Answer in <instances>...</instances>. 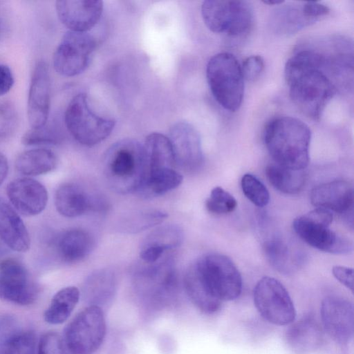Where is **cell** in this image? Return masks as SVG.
Wrapping results in <instances>:
<instances>
[{
  "label": "cell",
  "instance_id": "obj_1",
  "mask_svg": "<svg viewBox=\"0 0 354 354\" xmlns=\"http://www.w3.org/2000/svg\"><path fill=\"white\" fill-rule=\"evenodd\" d=\"M284 75L295 105L307 117L319 120L337 92V80L344 77L339 52L301 49L288 59Z\"/></svg>",
  "mask_w": 354,
  "mask_h": 354
},
{
  "label": "cell",
  "instance_id": "obj_2",
  "mask_svg": "<svg viewBox=\"0 0 354 354\" xmlns=\"http://www.w3.org/2000/svg\"><path fill=\"white\" fill-rule=\"evenodd\" d=\"M184 287L192 304L207 315L217 312L223 301L237 299L242 278L232 261L219 253L198 259L186 271Z\"/></svg>",
  "mask_w": 354,
  "mask_h": 354
},
{
  "label": "cell",
  "instance_id": "obj_3",
  "mask_svg": "<svg viewBox=\"0 0 354 354\" xmlns=\"http://www.w3.org/2000/svg\"><path fill=\"white\" fill-rule=\"evenodd\" d=\"M310 140L309 127L290 116L272 119L263 131L265 145L274 163L295 170L308 166Z\"/></svg>",
  "mask_w": 354,
  "mask_h": 354
},
{
  "label": "cell",
  "instance_id": "obj_4",
  "mask_svg": "<svg viewBox=\"0 0 354 354\" xmlns=\"http://www.w3.org/2000/svg\"><path fill=\"white\" fill-rule=\"evenodd\" d=\"M104 174L109 186L120 194L138 192L145 172L144 147L133 139L114 143L104 158Z\"/></svg>",
  "mask_w": 354,
  "mask_h": 354
},
{
  "label": "cell",
  "instance_id": "obj_5",
  "mask_svg": "<svg viewBox=\"0 0 354 354\" xmlns=\"http://www.w3.org/2000/svg\"><path fill=\"white\" fill-rule=\"evenodd\" d=\"M206 77L216 102L225 110L236 111L244 95V77L241 66L230 53H220L208 62Z\"/></svg>",
  "mask_w": 354,
  "mask_h": 354
},
{
  "label": "cell",
  "instance_id": "obj_6",
  "mask_svg": "<svg viewBox=\"0 0 354 354\" xmlns=\"http://www.w3.org/2000/svg\"><path fill=\"white\" fill-rule=\"evenodd\" d=\"M142 266L133 276V286L145 306L162 309L171 304L177 294L176 270L168 261Z\"/></svg>",
  "mask_w": 354,
  "mask_h": 354
},
{
  "label": "cell",
  "instance_id": "obj_7",
  "mask_svg": "<svg viewBox=\"0 0 354 354\" xmlns=\"http://www.w3.org/2000/svg\"><path fill=\"white\" fill-rule=\"evenodd\" d=\"M333 214L322 208L296 218L292 227L297 235L310 246L325 252L344 254L353 250V243L330 227Z\"/></svg>",
  "mask_w": 354,
  "mask_h": 354
},
{
  "label": "cell",
  "instance_id": "obj_8",
  "mask_svg": "<svg viewBox=\"0 0 354 354\" xmlns=\"http://www.w3.org/2000/svg\"><path fill=\"white\" fill-rule=\"evenodd\" d=\"M64 122L71 136L79 143L94 146L111 133L115 121L97 115L90 107L85 93H78L68 103Z\"/></svg>",
  "mask_w": 354,
  "mask_h": 354
},
{
  "label": "cell",
  "instance_id": "obj_9",
  "mask_svg": "<svg viewBox=\"0 0 354 354\" xmlns=\"http://www.w3.org/2000/svg\"><path fill=\"white\" fill-rule=\"evenodd\" d=\"M201 15L209 30L230 37L244 35L253 24V10L245 1L207 0L202 3Z\"/></svg>",
  "mask_w": 354,
  "mask_h": 354
},
{
  "label": "cell",
  "instance_id": "obj_10",
  "mask_svg": "<svg viewBox=\"0 0 354 354\" xmlns=\"http://www.w3.org/2000/svg\"><path fill=\"white\" fill-rule=\"evenodd\" d=\"M106 335V320L102 308L88 306L66 326L64 343L71 354H93Z\"/></svg>",
  "mask_w": 354,
  "mask_h": 354
},
{
  "label": "cell",
  "instance_id": "obj_11",
  "mask_svg": "<svg viewBox=\"0 0 354 354\" xmlns=\"http://www.w3.org/2000/svg\"><path fill=\"white\" fill-rule=\"evenodd\" d=\"M253 299L259 314L271 324L285 326L295 319L296 312L288 292L273 277H263L259 280L254 288Z\"/></svg>",
  "mask_w": 354,
  "mask_h": 354
},
{
  "label": "cell",
  "instance_id": "obj_12",
  "mask_svg": "<svg viewBox=\"0 0 354 354\" xmlns=\"http://www.w3.org/2000/svg\"><path fill=\"white\" fill-rule=\"evenodd\" d=\"M95 47V39L87 32L67 31L53 54L54 69L64 77L81 74L88 66Z\"/></svg>",
  "mask_w": 354,
  "mask_h": 354
},
{
  "label": "cell",
  "instance_id": "obj_13",
  "mask_svg": "<svg viewBox=\"0 0 354 354\" xmlns=\"http://www.w3.org/2000/svg\"><path fill=\"white\" fill-rule=\"evenodd\" d=\"M37 286L26 267L18 260L0 262V299L15 304L28 306L37 299Z\"/></svg>",
  "mask_w": 354,
  "mask_h": 354
},
{
  "label": "cell",
  "instance_id": "obj_14",
  "mask_svg": "<svg viewBox=\"0 0 354 354\" xmlns=\"http://www.w3.org/2000/svg\"><path fill=\"white\" fill-rule=\"evenodd\" d=\"M324 328L337 343L346 344L353 338L354 308L348 300L337 296L326 297L321 305Z\"/></svg>",
  "mask_w": 354,
  "mask_h": 354
},
{
  "label": "cell",
  "instance_id": "obj_15",
  "mask_svg": "<svg viewBox=\"0 0 354 354\" xmlns=\"http://www.w3.org/2000/svg\"><path fill=\"white\" fill-rule=\"evenodd\" d=\"M174 152L176 165L192 171L203 163L201 139L198 131L189 123L178 122L174 124L168 137Z\"/></svg>",
  "mask_w": 354,
  "mask_h": 354
},
{
  "label": "cell",
  "instance_id": "obj_16",
  "mask_svg": "<svg viewBox=\"0 0 354 354\" xmlns=\"http://www.w3.org/2000/svg\"><path fill=\"white\" fill-rule=\"evenodd\" d=\"M50 104V80L46 62L35 64L28 91L27 113L32 129L44 126L49 117Z\"/></svg>",
  "mask_w": 354,
  "mask_h": 354
},
{
  "label": "cell",
  "instance_id": "obj_17",
  "mask_svg": "<svg viewBox=\"0 0 354 354\" xmlns=\"http://www.w3.org/2000/svg\"><path fill=\"white\" fill-rule=\"evenodd\" d=\"M60 21L71 31L86 32L100 20L103 2L92 0H59L55 3Z\"/></svg>",
  "mask_w": 354,
  "mask_h": 354
},
{
  "label": "cell",
  "instance_id": "obj_18",
  "mask_svg": "<svg viewBox=\"0 0 354 354\" xmlns=\"http://www.w3.org/2000/svg\"><path fill=\"white\" fill-rule=\"evenodd\" d=\"M6 194L15 208L26 216L40 214L48 202L46 187L30 178H19L10 182Z\"/></svg>",
  "mask_w": 354,
  "mask_h": 354
},
{
  "label": "cell",
  "instance_id": "obj_19",
  "mask_svg": "<svg viewBox=\"0 0 354 354\" xmlns=\"http://www.w3.org/2000/svg\"><path fill=\"white\" fill-rule=\"evenodd\" d=\"M310 198L316 208L341 214L353 211V186L344 180H335L317 185L311 190Z\"/></svg>",
  "mask_w": 354,
  "mask_h": 354
},
{
  "label": "cell",
  "instance_id": "obj_20",
  "mask_svg": "<svg viewBox=\"0 0 354 354\" xmlns=\"http://www.w3.org/2000/svg\"><path fill=\"white\" fill-rule=\"evenodd\" d=\"M55 205L57 212L68 218L82 216L89 211L104 208L105 204L88 194L81 186L71 183L60 185L55 192Z\"/></svg>",
  "mask_w": 354,
  "mask_h": 354
},
{
  "label": "cell",
  "instance_id": "obj_21",
  "mask_svg": "<svg viewBox=\"0 0 354 354\" xmlns=\"http://www.w3.org/2000/svg\"><path fill=\"white\" fill-rule=\"evenodd\" d=\"M285 338L288 347L295 354H310L320 348L324 333L314 317L307 315L288 328Z\"/></svg>",
  "mask_w": 354,
  "mask_h": 354
},
{
  "label": "cell",
  "instance_id": "obj_22",
  "mask_svg": "<svg viewBox=\"0 0 354 354\" xmlns=\"http://www.w3.org/2000/svg\"><path fill=\"white\" fill-rule=\"evenodd\" d=\"M0 237L10 249L26 252L30 246L28 230L19 215L3 198L0 197Z\"/></svg>",
  "mask_w": 354,
  "mask_h": 354
},
{
  "label": "cell",
  "instance_id": "obj_23",
  "mask_svg": "<svg viewBox=\"0 0 354 354\" xmlns=\"http://www.w3.org/2000/svg\"><path fill=\"white\" fill-rule=\"evenodd\" d=\"M145 158V175L174 169V155L168 137L159 133L149 134L143 145Z\"/></svg>",
  "mask_w": 354,
  "mask_h": 354
},
{
  "label": "cell",
  "instance_id": "obj_24",
  "mask_svg": "<svg viewBox=\"0 0 354 354\" xmlns=\"http://www.w3.org/2000/svg\"><path fill=\"white\" fill-rule=\"evenodd\" d=\"M0 354H37L35 333L19 329L10 318L3 320L0 324Z\"/></svg>",
  "mask_w": 354,
  "mask_h": 354
},
{
  "label": "cell",
  "instance_id": "obj_25",
  "mask_svg": "<svg viewBox=\"0 0 354 354\" xmlns=\"http://www.w3.org/2000/svg\"><path fill=\"white\" fill-rule=\"evenodd\" d=\"M93 247L92 236L81 229H71L62 232L55 242L59 257L66 263L82 260L90 254Z\"/></svg>",
  "mask_w": 354,
  "mask_h": 354
},
{
  "label": "cell",
  "instance_id": "obj_26",
  "mask_svg": "<svg viewBox=\"0 0 354 354\" xmlns=\"http://www.w3.org/2000/svg\"><path fill=\"white\" fill-rule=\"evenodd\" d=\"M115 292L114 274L109 270H102L93 273L86 279L83 288V299L88 306L102 308L112 301Z\"/></svg>",
  "mask_w": 354,
  "mask_h": 354
},
{
  "label": "cell",
  "instance_id": "obj_27",
  "mask_svg": "<svg viewBox=\"0 0 354 354\" xmlns=\"http://www.w3.org/2000/svg\"><path fill=\"white\" fill-rule=\"evenodd\" d=\"M290 246L286 240L278 235L272 236L263 244L264 252L269 262L283 274L292 273L299 267V254Z\"/></svg>",
  "mask_w": 354,
  "mask_h": 354
},
{
  "label": "cell",
  "instance_id": "obj_28",
  "mask_svg": "<svg viewBox=\"0 0 354 354\" xmlns=\"http://www.w3.org/2000/svg\"><path fill=\"white\" fill-rule=\"evenodd\" d=\"M57 164V157L50 149H32L20 153L15 163L18 172L26 176H38L53 170Z\"/></svg>",
  "mask_w": 354,
  "mask_h": 354
},
{
  "label": "cell",
  "instance_id": "obj_29",
  "mask_svg": "<svg viewBox=\"0 0 354 354\" xmlns=\"http://www.w3.org/2000/svg\"><path fill=\"white\" fill-rule=\"evenodd\" d=\"M266 176L273 187L286 194L300 192L307 179V174L304 169L295 170L276 163L266 167Z\"/></svg>",
  "mask_w": 354,
  "mask_h": 354
},
{
  "label": "cell",
  "instance_id": "obj_30",
  "mask_svg": "<svg viewBox=\"0 0 354 354\" xmlns=\"http://www.w3.org/2000/svg\"><path fill=\"white\" fill-rule=\"evenodd\" d=\"M80 297V290L75 286L65 287L57 291L44 312L45 322L53 325L64 323L71 315Z\"/></svg>",
  "mask_w": 354,
  "mask_h": 354
},
{
  "label": "cell",
  "instance_id": "obj_31",
  "mask_svg": "<svg viewBox=\"0 0 354 354\" xmlns=\"http://www.w3.org/2000/svg\"><path fill=\"white\" fill-rule=\"evenodd\" d=\"M183 180L182 175L174 169L147 174L138 192L145 197L161 196L178 187Z\"/></svg>",
  "mask_w": 354,
  "mask_h": 354
},
{
  "label": "cell",
  "instance_id": "obj_32",
  "mask_svg": "<svg viewBox=\"0 0 354 354\" xmlns=\"http://www.w3.org/2000/svg\"><path fill=\"white\" fill-rule=\"evenodd\" d=\"M274 23L277 29L281 32L292 33L299 30L303 27L315 22L306 17L302 11L301 6H286L276 11L274 14Z\"/></svg>",
  "mask_w": 354,
  "mask_h": 354
},
{
  "label": "cell",
  "instance_id": "obj_33",
  "mask_svg": "<svg viewBox=\"0 0 354 354\" xmlns=\"http://www.w3.org/2000/svg\"><path fill=\"white\" fill-rule=\"evenodd\" d=\"M181 230L175 225H167L158 228L146 239L144 245L159 248L164 251L174 248L182 241Z\"/></svg>",
  "mask_w": 354,
  "mask_h": 354
},
{
  "label": "cell",
  "instance_id": "obj_34",
  "mask_svg": "<svg viewBox=\"0 0 354 354\" xmlns=\"http://www.w3.org/2000/svg\"><path fill=\"white\" fill-rule=\"evenodd\" d=\"M241 189L246 198L259 207L266 206L270 194L265 185L255 176L245 174L241 178Z\"/></svg>",
  "mask_w": 354,
  "mask_h": 354
},
{
  "label": "cell",
  "instance_id": "obj_35",
  "mask_svg": "<svg viewBox=\"0 0 354 354\" xmlns=\"http://www.w3.org/2000/svg\"><path fill=\"white\" fill-rule=\"evenodd\" d=\"M236 206L234 197L221 187H214L205 202L207 211L218 215L231 213Z\"/></svg>",
  "mask_w": 354,
  "mask_h": 354
},
{
  "label": "cell",
  "instance_id": "obj_36",
  "mask_svg": "<svg viewBox=\"0 0 354 354\" xmlns=\"http://www.w3.org/2000/svg\"><path fill=\"white\" fill-rule=\"evenodd\" d=\"M21 142L26 146L55 145L59 138L54 125L47 122L39 128L28 130L21 138Z\"/></svg>",
  "mask_w": 354,
  "mask_h": 354
},
{
  "label": "cell",
  "instance_id": "obj_37",
  "mask_svg": "<svg viewBox=\"0 0 354 354\" xmlns=\"http://www.w3.org/2000/svg\"><path fill=\"white\" fill-rule=\"evenodd\" d=\"M18 124V115L15 106L10 102H0V142L15 133Z\"/></svg>",
  "mask_w": 354,
  "mask_h": 354
},
{
  "label": "cell",
  "instance_id": "obj_38",
  "mask_svg": "<svg viewBox=\"0 0 354 354\" xmlns=\"http://www.w3.org/2000/svg\"><path fill=\"white\" fill-rule=\"evenodd\" d=\"M37 354H66L63 339L54 331L44 333L39 340Z\"/></svg>",
  "mask_w": 354,
  "mask_h": 354
},
{
  "label": "cell",
  "instance_id": "obj_39",
  "mask_svg": "<svg viewBox=\"0 0 354 354\" xmlns=\"http://www.w3.org/2000/svg\"><path fill=\"white\" fill-rule=\"evenodd\" d=\"M241 66L244 80L254 82L258 80L264 69V60L260 55H251L246 57Z\"/></svg>",
  "mask_w": 354,
  "mask_h": 354
},
{
  "label": "cell",
  "instance_id": "obj_40",
  "mask_svg": "<svg viewBox=\"0 0 354 354\" xmlns=\"http://www.w3.org/2000/svg\"><path fill=\"white\" fill-rule=\"evenodd\" d=\"M301 8L305 16L315 21L330 12L327 6L315 1L305 2L301 5Z\"/></svg>",
  "mask_w": 354,
  "mask_h": 354
},
{
  "label": "cell",
  "instance_id": "obj_41",
  "mask_svg": "<svg viewBox=\"0 0 354 354\" xmlns=\"http://www.w3.org/2000/svg\"><path fill=\"white\" fill-rule=\"evenodd\" d=\"M334 277L342 285L353 292V270L342 266H333L332 269Z\"/></svg>",
  "mask_w": 354,
  "mask_h": 354
},
{
  "label": "cell",
  "instance_id": "obj_42",
  "mask_svg": "<svg viewBox=\"0 0 354 354\" xmlns=\"http://www.w3.org/2000/svg\"><path fill=\"white\" fill-rule=\"evenodd\" d=\"M15 82L10 68L6 64H0V96L8 93Z\"/></svg>",
  "mask_w": 354,
  "mask_h": 354
},
{
  "label": "cell",
  "instance_id": "obj_43",
  "mask_svg": "<svg viewBox=\"0 0 354 354\" xmlns=\"http://www.w3.org/2000/svg\"><path fill=\"white\" fill-rule=\"evenodd\" d=\"M8 172V163L6 156L0 152V185L3 183Z\"/></svg>",
  "mask_w": 354,
  "mask_h": 354
},
{
  "label": "cell",
  "instance_id": "obj_44",
  "mask_svg": "<svg viewBox=\"0 0 354 354\" xmlns=\"http://www.w3.org/2000/svg\"><path fill=\"white\" fill-rule=\"evenodd\" d=\"M262 2L265 4H267V5H280L283 3H284L285 1H279V0H266V1H262Z\"/></svg>",
  "mask_w": 354,
  "mask_h": 354
},
{
  "label": "cell",
  "instance_id": "obj_45",
  "mask_svg": "<svg viewBox=\"0 0 354 354\" xmlns=\"http://www.w3.org/2000/svg\"><path fill=\"white\" fill-rule=\"evenodd\" d=\"M6 251V249L5 248L4 245L0 242V257L4 254Z\"/></svg>",
  "mask_w": 354,
  "mask_h": 354
},
{
  "label": "cell",
  "instance_id": "obj_46",
  "mask_svg": "<svg viewBox=\"0 0 354 354\" xmlns=\"http://www.w3.org/2000/svg\"><path fill=\"white\" fill-rule=\"evenodd\" d=\"M3 22L0 18V39L1 38V36L3 34Z\"/></svg>",
  "mask_w": 354,
  "mask_h": 354
}]
</instances>
